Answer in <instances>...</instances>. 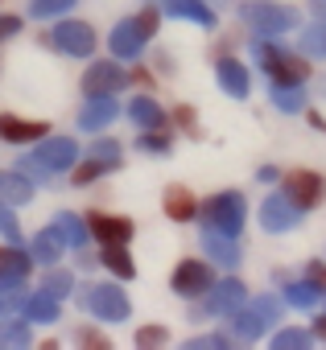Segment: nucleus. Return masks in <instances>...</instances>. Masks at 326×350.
<instances>
[{
	"label": "nucleus",
	"mask_w": 326,
	"mask_h": 350,
	"mask_svg": "<svg viewBox=\"0 0 326 350\" xmlns=\"http://www.w3.org/2000/svg\"><path fill=\"white\" fill-rule=\"evenodd\" d=\"M79 161V144L58 136V140H46L38 144L29 157H21V173L29 182H46V178H58V173H66L71 165Z\"/></svg>",
	"instance_id": "f257e3e1"
},
{
	"label": "nucleus",
	"mask_w": 326,
	"mask_h": 350,
	"mask_svg": "<svg viewBox=\"0 0 326 350\" xmlns=\"http://www.w3.org/2000/svg\"><path fill=\"white\" fill-rule=\"evenodd\" d=\"M199 219L207 223V227H215V231H223V235H240L244 231V219H248V206H244V198L240 194H215L211 202H203L199 206Z\"/></svg>",
	"instance_id": "f03ea898"
},
{
	"label": "nucleus",
	"mask_w": 326,
	"mask_h": 350,
	"mask_svg": "<svg viewBox=\"0 0 326 350\" xmlns=\"http://www.w3.org/2000/svg\"><path fill=\"white\" fill-rule=\"evenodd\" d=\"M149 33H157V9H145L140 17L120 21L116 33H112V54H116V58H140Z\"/></svg>",
	"instance_id": "7ed1b4c3"
},
{
	"label": "nucleus",
	"mask_w": 326,
	"mask_h": 350,
	"mask_svg": "<svg viewBox=\"0 0 326 350\" xmlns=\"http://www.w3.org/2000/svg\"><path fill=\"white\" fill-rule=\"evenodd\" d=\"M252 54H256V62L268 70L273 83H305V75H310L305 58H297V54H289V50H277V46H268V42H252Z\"/></svg>",
	"instance_id": "20e7f679"
},
{
	"label": "nucleus",
	"mask_w": 326,
	"mask_h": 350,
	"mask_svg": "<svg viewBox=\"0 0 326 350\" xmlns=\"http://www.w3.org/2000/svg\"><path fill=\"white\" fill-rule=\"evenodd\" d=\"M277 317H281V301H277V297H256L252 309H236L231 329H236L240 338H256L260 329L277 325Z\"/></svg>",
	"instance_id": "39448f33"
},
{
	"label": "nucleus",
	"mask_w": 326,
	"mask_h": 350,
	"mask_svg": "<svg viewBox=\"0 0 326 350\" xmlns=\"http://www.w3.org/2000/svg\"><path fill=\"white\" fill-rule=\"evenodd\" d=\"M281 194H285V198H289L297 211H310V206H318V202H322V194H326V182L318 178V173H310V169H293V173H285Z\"/></svg>",
	"instance_id": "423d86ee"
},
{
	"label": "nucleus",
	"mask_w": 326,
	"mask_h": 350,
	"mask_svg": "<svg viewBox=\"0 0 326 350\" xmlns=\"http://www.w3.org/2000/svg\"><path fill=\"white\" fill-rule=\"evenodd\" d=\"M83 305L99 317V321H124L128 317V297L116 284H91L83 293Z\"/></svg>",
	"instance_id": "0eeeda50"
},
{
	"label": "nucleus",
	"mask_w": 326,
	"mask_h": 350,
	"mask_svg": "<svg viewBox=\"0 0 326 350\" xmlns=\"http://www.w3.org/2000/svg\"><path fill=\"white\" fill-rule=\"evenodd\" d=\"M50 46L62 50V54H71V58H87L95 50V33L83 21H62V25L50 29Z\"/></svg>",
	"instance_id": "6e6552de"
},
{
	"label": "nucleus",
	"mask_w": 326,
	"mask_h": 350,
	"mask_svg": "<svg viewBox=\"0 0 326 350\" xmlns=\"http://www.w3.org/2000/svg\"><path fill=\"white\" fill-rule=\"evenodd\" d=\"M244 21L260 33H285L297 25V13L281 9V5H244Z\"/></svg>",
	"instance_id": "1a4fd4ad"
},
{
	"label": "nucleus",
	"mask_w": 326,
	"mask_h": 350,
	"mask_svg": "<svg viewBox=\"0 0 326 350\" xmlns=\"http://www.w3.org/2000/svg\"><path fill=\"white\" fill-rule=\"evenodd\" d=\"M211 284H215V276H211V264H203V260H182L174 272V293H182V297H203V293H211Z\"/></svg>",
	"instance_id": "9d476101"
},
{
	"label": "nucleus",
	"mask_w": 326,
	"mask_h": 350,
	"mask_svg": "<svg viewBox=\"0 0 326 350\" xmlns=\"http://www.w3.org/2000/svg\"><path fill=\"white\" fill-rule=\"evenodd\" d=\"M248 305V288L240 280H223V284H211V297L203 305V313H219V317H231L236 309Z\"/></svg>",
	"instance_id": "9b49d317"
},
{
	"label": "nucleus",
	"mask_w": 326,
	"mask_h": 350,
	"mask_svg": "<svg viewBox=\"0 0 326 350\" xmlns=\"http://www.w3.org/2000/svg\"><path fill=\"white\" fill-rule=\"evenodd\" d=\"M128 83V75L116 66V62H95V66H87V75H83V91L87 95H112V91H120Z\"/></svg>",
	"instance_id": "f8f14e48"
},
{
	"label": "nucleus",
	"mask_w": 326,
	"mask_h": 350,
	"mask_svg": "<svg viewBox=\"0 0 326 350\" xmlns=\"http://www.w3.org/2000/svg\"><path fill=\"white\" fill-rule=\"evenodd\" d=\"M87 231L99 239V243H128L132 239V219H120V215H87Z\"/></svg>",
	"instance_id": "ddd939ff"
},
{
	"label": "nucleus",
	"mask_w": 326,
	"mask_h": 350,
	"mask_svg": "<svg viewBox=\"0 0 326 350\" xmlns=\"http://www.w3.org/2000/svg\"><path fill=\"white\" fill-rule=\"evenodd\" d=\"M297 219H301V211H297L285 194H273V198H264V206H260V227H264V231H289Z\"/></svg>",
	"instance_id": "4468645a"
},
{
	"label": "nucleus",
	"mask_w": 326,
	"mask_h": 350,
	"mask_svg": "<svg viewBox=\"0 0 326 350\" xmlns=\"http://www.w3.org/2000/svg\"><path fill=\"white\" fill-rule=\"evenodd\" d=\"M112 120H116V99H112V95H91V99H87V107L79 111V124H83L87 132L108 128Z\"/></svg>",
	"instance_id": "2eb2a0df"
},
{
	"label": "nucleus",
	"mask_w": 326,
	"mask_h": 350,
	"mask_svg": "<svg viewBox=\"0 0 326 350\" xmlns=\"http://www.w3.org/2000/svg\"><path fill=\"white\" fill-rule=\"evenodd\" d=\"M50 132V124H42V120H17V116H0V136L5 140H13V144H25V140H42Z\"/></svg>",
	"instance_id": "dca6fc26"
},
{
	"label": "nucleus",
	"mask_w": 326,
	"mask_h": 350,
	"mask_svg": "<svg viewBox=\"0 0 326 350\" xmlns=\"http://www.w3.org/2000/svg\"><path fill=\"white\" fill-rule=\"evenodd\" d=\"M219 87L231 99H248V70L236 58H219Z\"/></svg>",
	"instance_id": "f3484780"
},
{
	"label": "nucleus",
	"mask_w": 326,
	"mask_h": 350,
	"mask_svg": "<svg viewBox=\"0 0 326 350\" xmlns=\"http://www.w3.org/2000/svg\"><path fill=\"white\" fill-rule=\"evenodd\" d=\"M166 13H170V17H182V21H195V25H203V29L215 25V13L203 5V0H166Z\"/></svg>",
	"instance_id": "a211bd4d"
},
{
	"label": "nucleus",
	"mask_w": 326,
	"mask_h": 350,
	"mask_svg": "<svg viewBox=\"0 0 326 350\" xmlns=\"http://www.w3.org/2000/svg\"><path fill=\"white\" fill-rule=\"evenodd\" d=\"M203 247H207V256H211V260H219V264H236V260H240L236 239H231V235H223V231H215V227H207V231H203Z\"/></svg>",
	"instance_id": "6ab92c4d"
},
{
	"label": "nucleus",
	"mask_w": 326,
	"mask_h": 350,
	"mask_svg": "<svg viewBox=\"0 0 326 350\" xmlns=\"http://www.w3.org/2000/svg\"><path fill=\"white\" fill-rule=\"evenodd\" d=\"M0 198H5L9 206H21L34 198V182L25 178V173H0Z\"/></svg>",
	"instance_id": "aec40b11"
},
{
	"label": "nucleus",
	"mask_w": 326,
	"mask_h": 350,
	"mask_svg": "<svg viewBox=\"0 0 326 350\" xmlns=\"http://www.w3.org/2000/svg\"><path fill=\"white\" fill-rule=\"evenodd\" d=\"M166 215H170L174 223H190V219H199V202H195L182 186H170V190H166Z\"/></svg>",
	"instance_id": "412c9836"
},
{
	"label": "nucleus",
	"mask_w": 326,
	"mask_h": 350,
	"mask_svg": "<svg viewBox=\"0 0 326 350\" xmlns=\"http://www.w3.org/2000/svg\"><path fill=\"white\" fill-rule=\"evenodd\" d=\"M54 235H58L66 247H83L91 231H87V219H79V215H71V211H66V215H58V219H54Z\"/></svg>",
	"instance_id": "4be33fe9"
},
{
	"label": "nucleus",
	"mask_w": 326,
	"mask_h": 350,
	"mask_svg": "<svg viewBox=\"0 0 326 350\" xmlns=\"http://www.w3.org/2000/svg\"><path fill=\"white\" fill-rule=\"evenodd\" d=\"M29 276V256L21 247H0V280H25Z\"/></svg>",
	"instance_id": "5701e85b"
},
{
	"label": "nucleus",
	"mask_w": 326,
	"mask_h": 350,
	"mask_svg": "<svg viewBox=\"0 0 326 350\" xmlns=\"http://www.w3.org/2000/svg\"><path fill=\"white\" fill-rule=\"evenodd\" d=\"M25 317H29V321H38V325H50V321H58V297H50V293L25 297Z\"/></svg>",
	"instance_id": "b1692460"
},
{
	"label": "nucleus",
	"mask_w": 326,
	"mask_h": 350,
	"mask_svg": "<svg viewBox=\"0 0 326 350\" xmlns=\"http://www.w3.org/2000/svg\"><path fill=\"white\" fill-rule=\"evenodd\" d=\"M128 116H132V124H140V128H166V111H161L153 99H132Z\"/></svg>",
	"instance_id": "393cba45"
},
{
	"label": "nucleus",
	"mask_w": 326,
	"mask_h": 350,
	"mask_svg": "<svg viewBox=\"0 0 326 350\" xmlns=\"http://www.w3.org/2000/svg\"><path fill=\"white\" fill-rule=\"evenodd\" d=\"M273 103L281 111H301V103H305L301 83H273Z\"/></svg>",
	"instance_id": "a878e982"
},
{
	"label": "nucleus",
	"mask_w": 326,
	"mask_h": 350,
	"mask_svg": "<svg viewBox=\"0 0 326 350\" xmlns=\"http://www.w3.org/2000/svg\"><path fill=\"white\" fill-rule=\"evenodd\" d=\"M58 256H62V239H58L54 227H50V231H42V235L34 239V260H38V264H58Z\"/></svg>",
	"instance_id": "bb28decb"
},
{
	"label": "nucleus",
	"mask_w": 326,
	"mask_h": 350,
	"mask_svg": "<svg viewBox=\"0 0 326 350\" xmlns=\"http://www.w3.org/2000/svg\"><path fill=\"white\" fill-rule=\"evenodd\" d=\"M25 342H29V321L0 313V346H25Z\"/></svg>",
	"instance_id": "cd10ccee"
},
{
	"label": "nucleus",
	"mask_w": 326,
	"mask_h": 350,
	"mask_svg": "<svg viewBox=\"0 0 326 350\" xmlns=\"http://www.w3.org/2000/svg\"><path fill=\"white\" fill-rule=\"evenodd\" d=\"M103 264L116 272V276H132V256L124 252V243H103Z\"/></svg>",
	"instance_id": "c85d7f7f"
},
{
	"label": "nucleus",
	"mask_w": 326,
	"mask_h": 350,
	"mask_svg": "<svg viewBox=\"0 0 326 350\" xmlns=\"http://www.w3.org/2000/svg\"><path fill=\"white\" fill-rule=\"evenodd\" d=\"M318 284H310V280H301V284H289L285 288V297H289V305H297V309H310L314 301H318Z\"/></svg>",
	"instance_id": "c756f323"
},
{
	"label": "nucleus",
	"mask_w": 326,
	"mask_h": 350,
	"mask_svg": "<svg viewBox=\"0 0 326 350\" xmlns=\"http://www.w3.org/2000/svg\"><path fill=\"white\" fill-rule=\"evenodd\" d=\"M25 305V293H21V280H0V313H9Z\"/></svg>",
	"instance_id": "7c9ffc66"
},
{
	"label": "nucleus",
	"mask_w": 326,
	"mask_h": 350,
	"mask_svg": "<svg viewBox=\"0 0 326 350\" xmlns=\"http://www.w3.org/2000/svg\"><path fill=\"white\" fill-rule=\"evenodd\" d=\"M273 346H277V350H305V346H310V334H305V329H281V334L273 338Z\"/></svg>",
	"instance_id": "2f4dec72"
},
{
	"label": "nucleus",
	"mask_w": 326,
	"mask_h": 350,
	"mask_svg": "<svg viewBox=\"0 0 326 350\" xmlns=\"http://www.w3.org/2000/svg\"><path fill=\"white\" fill-rule=\"evenodd\" d=\"M0 231H5L13 243L21 239V223H17V215H13V206H9L5 198H0Z\"/></svg>",
	"instance_id": "473e14b6"
},
{
	"label": "nucleus",
	"mask_w": 326,
	"mask_h": 350,
	"mask_svg": "<svg viewBox=\"0 0 326 350\" xmlns=\"http://www.w3.org/2000/svg\"><path fill=\"white\" fill-rule=\"evenodd\" d=\"M99 173H108V165H103V161H99V157H91V161H87V165H79V169H75V173H71V178H75V182H79V186H87V182H95V178H99Z\"/></svg>",
	"instance_id": "72a5a7b5"
},
{
	"label": "nucleus",
	"mask_w": 326,
	"mask_h": 350,
	"mask_svg": "<svg viewBox=\"0 0 326 350\" xmlns=\"http://www.w3.org/2000/svg\"><path fill=\"white\" fill-rule=\"evenodd\" d=\"M91 157H99L108 169H116V165H120V144H116V140H95Z\"/></svg>",
	"instance_id": "f704fd0d"
},
{
	"label": "nucleus",
	"mask_w": 326,
	"mask_h": 350,
	"mask_svg": "<svg viewBox=\"0 0 326 350\" xmlns=\"http://www.w3.org/2000/svg\"><path fill=\"white\" fill-rule=\"evenodd\" d=\"M71 284H75V280H71V272H50V276H46V284H42V293H50V297H66V293H71Z\"/></svg>",
	"instance_id": "c9c22d12"
},
{
	"label": "nucleus",
	"mask_w": 326,
	"mask_h": 350,
	"mask_svg": "<svg viewBox=\"0 0 326 350\" xmlns=\"http://www.w3.org/2000/svg\"><path fill=\"white\" fill-rule=\"evenodd\" d=\"M75 5V0H34V17H58Z\"/></svg>",
	"instance_id": "e433bc0d"
},
{
	"label": "nucleus",
	"mask_w": 326,
	"mask_h": 350,
	"mask_svg": "<svg viewBox=\"0 0 326 350\" xmlns=\"http://www.w3.org/2000/svg\"><path fill=\"white\" fill-rule=\"evenodd\" d=\"M301 50L305 54H326V29H305L301 33Z\"/></svg>",
	"instance_id": "4c0bfd02"
},
{
	"label": "nucleus",
	"mask_w": 326,
	"mask_h": 350,
	"mask_svg": "<svg viewBox=\"0 0 326 350\" xmlns=\"http://www.w3.org/2000/svg\"><path fill=\"white\" fill-rule=\"evenodd\" d=\"M149 152H170V136H161V128H149V136L140 140Z\"/></svg>",
	"instance_id": "58836bf2"
},
{
	"label": "nucleus",
	"mask_w": 326,
	"mask_h": 350,
	"mask_svg": "<svg viewBox=\"0 0 326 350\" xmlns=\"http://www.w3.org/2000/svg\"><path fill=\"white\" fill-rule=\"evenodd\" d=\"M136 342H140V346H161V342H166V329H161V325H145V329L136 334Z\"/></svg>",
	"instance_id": "ea45409f"
},
{
	"label": "nucleus",
	"mask_w": 326,
	"mask_h": 350,
	"mask_svg": "<svg viewBox=\"0 0 326 350\" xmlns=\"http://www.w3.org/2000/svg\"><path fill=\"white\" fill-rule=\"evenodd\" d=\"M227 342H231V338H219V334H207V338H190L186 346H190V350H199V346H227Z\"/></svg>",
	"instance_id": "a19ab883"
},
{
	"label": "nucleus",
	"mask_w": 326,
	"mask_h": 350,
	"mask_svg": "<svg viewBox=\"0 0 326 350\" xmlns=\"http://www.w3.org/2000/svg\"><path fill=\"white\" fill-rule=\"evenodd\" d=\"M21 29V17H0V42H5V38H13Z\"/></svg>",
	"instance_id": "79ce46f5"
},
{
	"label": "nucleus",
	"mask_w": 326,
	"mask_h": 350,
	"mask_svg": "<svg viewBox=\"0 0 326 350\" xmlns=\"http://www.w3.org/2000/svg\"><path fill=\"white\" fill-rule=\"evenodd\" d=\"M310 284H318L326 293V264H310Z\"/></svg>",
	"instance_id": "37998d69"
},
{
	"label": "nucleus",
	"mask_w": 326,
	"mask_h": 350,
	"mask_svg": "<svg viewBox=\"0 0 326 350\" xmlns=\"http://www.w3.org/2000/svg\"><path fill=\"white\" fill-rule=\"evenodd\" d=\"M79 342H83V346H108V338H103V334H91V329H83Z\"/></svg>",
	"instance_id": "c03bdc74"
},
{
	"label": "nucleus",
	"mask_w": 326,
	"mask_h": 350,
	"mask_svg": "<svg viewBox=\"0 0 326 350\" xmlns=\"http://www.w3.org/2000/svg\"><path fill=\"white\" fill-rule=\"evenodd\" d=\"M314 13H318V17L326 21V0H314Z\"/></svg>",
	"instance_id": "a18cd8bd"
},
{
	"label": "nucleus",
	"mask_w": 326,
	"mask_h": 350,
	"mask_svg": "<svg viewBox=\"0 0 326 350\" xmlns=\"http://www.w3.org/2000/svg\"><path fill=\"white\" fill-rule=\"evenodd\" d=\"M314 329H318V334H322V338H326V313H322V317H318V321H314Z\"/></svg>",
	"instance_id": "49530a36"
}]
</instances>
